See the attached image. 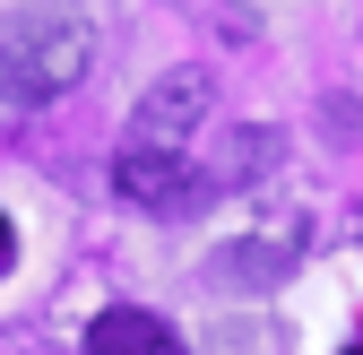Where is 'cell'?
<instances>
[{
    "mask_svg": "<svg viewBox=\"0 0 363 355\" xmlns=\"http://www.w3.org/2000/svg\"><path fill=\"white\" fill-rule=\"evenodd\" d=\"M294 260H303V226L234 234V243H216V251H208V286H225V295H268V286H286V278H294Z\"/></svg>",
    "mask_w": 363,
    "mask_h": 355,
    "instance_id": "4",
    "label": "cell"
},
{
    "mask_svg": "<svg viewBox=\"0 0 363 355\" xmlns=\"http://www.w3.org/2000/svg\"><path fill=\"white\" fill-rule=\"evenodd\" d=\"M96 70V26L69 0H26L0 18V104H52Z\"/></svg>",
    "mask_w": 363,
    "mask_h": 355,
    "instance_id": "1",
    "label": "cell"
},
{
    "mask_svg": "<svg viewBox=\"0 0 363 355\" xmlns=\"http://www.w3.org/2000/svg\"><path fill=\"white\" fill-rule=\"evenodd\" d=\"M86 355H182V338L139 303H113V312L86 321Z\"/></svg>",
    "mask_w": 363,
    "mask_h": 355,
    "instance_id": "5",
    "label": "cell"
},
{
    "mask_svg": "<svg viewBox=\"0 0 363 355\" xmlns=\"http://www.w3.org/2000/svg\"><path fill=\"white\" fill-rule=\"evenodd\" d=\"M113 191L147 217H199V200H216L208 165H182V148H147V139H130L113 156Z\"/></svg>",
    "mask_w": 363,
    "mask_h": 355,
    "instance_id": "2",
    "label": "cell"
},
{
    "mask_svg": "<svg viewBox=\"0 0 363 355\" xmlns=\"http://www.w3.org/2000/svg\"><path fill=\"white\" fill-rule=\"evenodd\" d=\"M286 156V130H268V121H242V130H225L216 139V156H208V182L216 191H242V182H259L268 165Z\"/></svg>",
    "mask_w": 363,
    "mask_h": 355,
    "instance_id": "6",
    "label": "cell"
},
{
    "mask_svg": "<svg viewBox=\"0 0 363 355\" xmlns=\"http://www.w3.org/2000/svg\"><path fill=\"white\" fill-rule=\"evenodd\" d=\"M208 104H216V78H208L199 61H182V70H164L147 96L130 104V139H147V148H182V139L208 121Z\"/></svg>",
    "mask_w": 363,
    "mask_h": 355,
    "instance_id": "3",
    "label": "cell"
},
{
    "mask_svg": "<svg viewBox=\"0 0 363 355\" xmlns=\"http://www.w3.org/2000/svg\"><path fill=\"white\" fill-rule=\"evenodd\" d=\"M9 260H18V234H9V217H0V269H9Z\"/></svg>",
    "mask_w": 363,
    "mask_h": 355,
    "instance_id": "7",
    "label": "cell"
}]
</instances>
